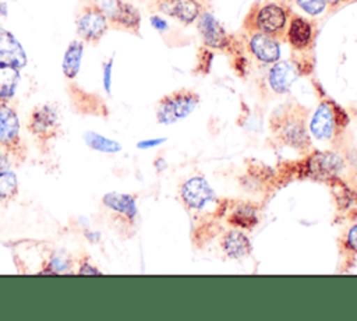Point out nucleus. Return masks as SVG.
Masks as SVG:
<instances>
[{
	"instance_id": "obj_1",
	"label": "nucleus",
	"mask_w": 357,
	"mask_h": 321,
	"mask_svg": "<svg viewBox=\"0 0 357 321\" xmlns=\"http://www.w3.org/2000/svg\"><path fill=\"white\" fill-rule=\"evenodd\" d=\"M290 15L291 11L283 1H257L251 6L243 27L247 32H261L278 40H283Z\"/></svg>"
},
{
	"instance_id": "obj_2",
	"label": "nucleus",
	"mask_w": 357,
	"mask_h": 321,
	"mask_svg": "<svg viewBox=\"0 0 357 321\" xmlns=\"http://www.w3.org/2000/svg\"><path fill=\"white\" fill-rule=\"evenodd\" d=\"M307 113L308 112L303 106L289 103L272 114L271 127L283 144L296 149H305L310 147V138L305 128Z\"/></svg>"
},
{
	"instance_id": "obj_3",
	"label": "nucleus",
	"mask_w": 357,
	"mask_h": 321,
	"mask_svg": "<svg viewBox=\"0 0 357 321\" xmlns=\"http://www.w3.org/2000/svg\"><path fill=\"white\" fill-rule=\"evenodd\" d=\"M0 149L15 165L24 163L28 155L18 113L10 102H0Z\"/></svg>"
},
{
	"instance_id": "obj_4",
	"label": "nucleus",
	"mask_w": 357,
	"mask_h": 321,
	"mask_svg": "<svg viewBox=\"0 0 357 321\" xmlns=\"http://www.w3.org/2000/svg\"><path fill=\"white\" fill-rule=\"evenodd\" d=\"M75 33L85 45H98L110 29L99 0H81L75 13Z\"/></svg>"
},
{
	"instance_id": "obj_5",
	"label": "nucleus",
	"mask_w": 357,
	"mask_h": 321,
	"mask_svg": "<svg viewBox=\"0 0 357 321\" xmlns=\"http://www.w3.org/2000/svg\"><path fill=\"white\" fill-rule=\"evenodd\" d=\"M26 130L39 147L46 148L61 134V120L59 110L50 103L36 105L29 113Z\"/></svg>"
},
{
	"instance_id": "obj_6",
	"label": "nucleus",
	"mask_w": 357,
	"mask_h": 321,
	"mask_svg": "<svg viewBox=\"0 0 357 321\" xmlns=\"http://www.w3.org/2000/svg\"><path fill=\"white\" fill-rule=\"evenodd\" d=\"M199 103V95L188 88L176 89L159 99L156 120L160 124H173L191 114Z\"/></svg>"
},
{
	"instance_id": "obj_7",
	"label": "nucleus",
	"mask_w": 357,
	"mask_h": 321,
	"mask_svg": "<svg viewBox=\"0 0 357 321\" xmlns=\"http://www.w3.org/2000/svg\"><path fill=\"white\" fill-rule=\"evenodd\" d=\"M347 114L339 105L325 99L318 105L310 121V131L317 140H332L337 130L347 124Z\"/></svg>"
},
{
	"instance_id": "obj_8",
	"label": "nucleus",
	"mask_w": 357,
	"mask_h": 321,
	"mask_svg": "<svg viewBox=\"0 0 357 321\" xmlns=\"http://www.w3.org/2000/svg\"><path fill=\"white\" fill-rule=\"evenodd\" d=\"M110 28L139 35L141 14L138 8L124 0H99Z\"/></svg>"
},
{
	"instance_id": "obj_9",
	"label": "nucleus",
	"mask_w": 357,
	"mask_h": 321,
	"mask_svg": "<svg viewBox=\"0 0 357 321\" xmlns=\"http://www.w3.org/2000/svg\"><path fill=\"white\" fill-rule=\"evenodd\" d=\"M149 10L177 20L183 25L195 22L204 10L202 0H151Z\"/></svg>"
},
{
	"instance_id": "obj_10",
	"label": "nucleus",
	"mask_w": 357,
	"mask_h": 321,
	"mask_svg": "<svg viewBox=\"0 0 357 321\" xmlns=\"http://www.w3.org/2000/svg\"><path fill=\"white\" fill-rule=\"evenodd\" d=\"M102 205L112 212L113 221H119L127 226L135 223L138 215V207L135 195L128 193L109 191L102 195Z\"/></svg>"
},
{
	"instance_id": "obj_11",
	"label": "nucleus",
	"mask_w": 357,
	"mask_h": 321,
	"mask_svg": "<svg viewBox=\"0 0 357 321\" xmlns=\"http://www.w3.org/2000/svg\"><path fill=\"white\" fill-rule=\"evenodd\" d=\"M197 28L201 35V39L206 47L225 50L230 46V38L226 33L222 24L215 18L208 10H202L197 20Z\"/></svg>"
},
{
	"instance_id": "obj_12",
	"label": "nucleus",
	"mask_w": 357,
	"mask_h": 321,
	"mask_svg": "<svg viewBox=\"0 0 357 321\" xmlns=\"http://www.w3.org/2000/svg\"><path fill=\"white\" fill-rule=\"evenodd\" d=\"M180 195L183 202L191 209H202L216 198L215 191L202 176H194L184 181Z\"/></svg>"
},
{
	"instance_id": "obj_13",
	"label": "nucleus",
	"mask_w": 357,
	"mask_h": 321,
	"mask_svg": "<svg viewBox=\"0 0 357 321\" xmlns=\"http://www.w3.org/2000/svg\"><path fill=\"white\" fill-rule=\"evenodd\" d=\"M300 71L301 68L298 64L291 63L289 60L286 61L278 60L276 63L272 64V67L268 71V85L278 95L287 94L291 85L298 78Z\"/></svg>"
},
{
	"instance_id": "obj_14",
	"label": "nucleus",
	"mask_w": 357,
	"mask_h": 321,
	"mask_svg": "<svg viewBox=\"0 0 357 321\" xmlns=\"http://www.w3.org/2000/svg\"><path fill=\"white\" fill-rule=\"evenodd\" d=\"M314 36L315 28L310 20L297 14L290 15L284 39L294 50H307L312 45Z\"/></svg>"
},
{
	"instance_id": "obj_15",
	"label": "nucleus",
	"mask_w": 357,
	"mask_h": 321,
	"mask_svg": "<svg viewBox=\"0 0 357 321\" xmlns=\"http://www.w3.org/2000/svg\"><path fill=\"white\" fill-rule=\"evenodd\" d=\"M247 46L250 53L262 64H273L280 59V46L279 40L261 33V32H248Z\"/></svg>"
},
{
	"instance_id": "obj_16",
	"label": "nucleus",
	"mask_w": 357,
	"mask_h": 321,
	"mask_svg": "<svg viewBox=\"0 0 357 321\" xmlns=\"http://www.w3.org/2000/svg\"><path fill=\"white\" fill-rule=\"evenodd\" d=\"M68 95L75 112L91 116H107V106L98 95L88 92L75 84L68 85Z\"/></svg>"
},
{
	"instance_id": "obj_17",
	"label": "nucleus",
	"mask_w": 357,
	"mask_h": 321,
	"mask_svg": "<svg viewBox=\"0 0 357 321\" xmlns=\"http://www.w3.org/2000/svg\"><path fill=\"white\" fill-rule=\"evenodd\" d=\"M26 63L28 57L24 46L14 36V33L0 27V64H7L22 70Z\"/></svg>"
},
{
	"instance_id": "obj_18",
	"label": "nucleus",
	"mask_w": 357,
	"mask_h": 321,
	"mask_svg": "<svg viewBox=\"0 0 357 321\" xmlns=\"http://www.w3.org/2000/svg\"><path fill=\"white\" fill-rule=\"evenodd\" d=\"M84 49H85V43L77 38V39H73L64 50L63 60H61V71H63V75L70 81L75 80L81 70Z\"/></svg>"
},
{
	"instance_id": "obj_19",
	"label": "nucleus",
	"mask_w": 357,
	"mask_h": 321,
	"mask_svg": "<svg viewBox=\"0 0 357 321\" xmlns=\"http://www.w3.org/2000/svg\"><path fill=\"white\" fill-rule=\"evenodd\" d=\"M223 253L229 258L240 260L251 253V241L245 233L240 230H229L223 234L220 241Z\"/></svg>"
},
{
	"instance_id": "obj_20",
	"label": "nucleus",
	"mask_w": 357,
	"mask_h": 321,
	"mask_svg": "<svg viewBox=\"0 0 357 321\" xmlns=\"http://www.w3.org/2000/svg\"><path fill=\"white\" fill-rule=\"evenodd\" d=\"M21 70L13 66L0 64V102H10L18 88Z\"/></svg>"
},
{
	"instance_id": "obj_21",
	"label": "nucleus",
	"mask_w": 357,
	"mask_h": 321,
	"mask_svg": "<svg viewBox=\"0 0 357 321\" xmlns=\"http://www.w3.org/2000/svg\"><path fill=\"white\" fill-rule=\"evenodd\" d=\"M74 261L66 253H52L45 262L42 264V269L38 271L39 275H66L73 274Z\"/></svg>"
},
{
	"instance_id": "obj_22",
	"label": "nucleus",
	"mask_w": 357,
	"mask_h": 321,
	"mask_svg": "<svg viewBox=\"0 0 357 321\" xmlns=\"http://www.w3.org/2000/svg\"><path fill=\"white\" fill-rule=\"evenodd\" d=\"M84 142L89 149L100 154H117L123 149L119 141L112 140L92 130H88L84 133Z\"/></svg>"
},
{
	"instance_id": "obj_23",
	"label": "nucleus",
	"mask_w": 357,
	"mask_h": 321,
	"mask_svg": "<svg viewBox=\"0 0 357 321\" xmlns=\"http://www.w3.org/2000/svg\"><path fill=\"white\" fill-rule=\"evenodd\" d=\"M20 193V183L15 172L8 167L0 172V204L14 200Z\"/></svg>"
},
{
	"instance_id": "obj_24",
	"label": "nucleus",
	"mask_w": 357,
	"mask_h": 321,
	"mask_svg": "<svg viewBox=\"0 0 357 321\" xmlns=\"http://www.w3.org/2000/svg\"><path fill=\"white\" fill-rule=\"evenodd\" d=\"M229 222L243 229H251L254 227V225H257L258 218L254 208H251L250 205H241L229 215Z\"/></svg>"
},
{
	"instance_id": "obj_25",
	"label": "nucleus",
	"mask_w": 357,
	"mask_h": 321,
	"mask_svg": "<svg viewBox=\"0 0 357 321\" xmlns=\"http://www.w3.org/2000/svg\"><path fill=\"white\" fill-rule=\"evenodd\" d=\"M293 1L300 10H303L305 14L311 17L319 15L328 8L326 0H293Z\"/></svg>"
},
{
	"instance_id": "obj_26",
	"label": "nucleus",
	"mask_w": 357,
	"mask_h": 321,
	"mask_svg": "<svg viewBox=\"0 0 357 321\" xmlns=\"http://www.w3.org/2000/svg\"><path fill=\"white\" fill-rule=\"evenodd\" d=\"M75 274L78 275H100L102 269L98 268V265L91 260L89 255L82 254L77 260V271Z\"/></svg>"
},
{
	"instance_id": "obj_27",
	"label": "nucleus",
	"mask_w": 357,
	"mask_h": 321,
	"mask_svg": "<svg viewBox=\"0 0 357 321\" xmlns=\"http://www.w3.org/2000/svg\"><path fill=\"white\" fill-rule=\"evenodd\" d=\"M112 71H113V57L107 59L103 63L102 67V81H103V89L106 91V94L110 95L112 92Z\"/></svg>"
},
{
	"instance_id": "obj_28",
	"label": "nucleus",
	"mask_w": 357,
	"mask_h": 321,
	"mask_svg": "<svg viewBox=\"0 0 357 321\" xmlns=\"http://www.w3.org/2000/svg\"><path fill=\"white\" fill-rule=\"evenodd\" d=\"M344 246L353 253H357V225L349 229V232L344 236Z\"/></svg>"
},
{
	"instance_id": "obj_29",
	"label": "nucleus",
	"mask_w": 357,
	"mask_h": 321,
	"mask_svg": "<svg viewBox=\"0 0 357 321\" xmlns=\"http://www.w3.org/2000/svg\"><path fill=\"white\" fill-rule=\"evenodd\" d=\"M149 21H151V25H152L156 31H159V32H165V31H167V28H169L166 20L162 18L160 15L153 14V15H151Z\"/></svg>"
},
{
	"instance_id": "obj_30",
	"label": "nucleus",
	"mask_w": 357,
	"mask_h": 321,
	"mask_svg": "<svg viewBox=\"0 0 357 321\" xmlns=\"http://www.w3.org/2000/svg\"><path fill=\"white\" fill-rule=\"evenodd\" d=\"M163 141H166V138H152V140H144V141H139L137 144V148L139 149H148V148H153V147H158L160 145Z\"/></svg>"
},
{
	"instance_id": "obj_31",
	"label": "nucleus",
	"mask_w": 357,
	"mask_h": 321,
	"mask_svg": "<svg viewBox=\"0 0 357 321\" xmlns=\"http://www.w3.org/2000/svg\"><path fill=\"white\" fill-rule=\"evenodd\" d=\"M350 1H356V0H326V4H328L329 11H336L337 8H340L342 6H344Z\"/></svg>"
},
{
	"instance_id": "obj_32",
	"label": "nucleus",
	"mask_w": 357,
	"mask_h": 321,
	"mask_svg": "<svg viewBox=\"0 0 357 321\" xmlns=\"http://www.w3.org/2000/svg\"><path fill=\"white\" fill-rule=\"evenodd\" d=\"M11 167V160L10 158L0 149V172H3L4 169Z\"/></svg>"
},
{
	"instance_id": "obj_33",
	"label": "nucleus",
	"mask_w": 357,
	"mask_h": 321,
	"mask_svg": "<svg viewBox=\"0 0 357 321\" xmlns=\"http://www.w3.org/2000/svg\"><path fill=\"white\" fill-rule=\"evenodd\" d=\"M356 1H357V0H356Z\"/></svg>"
},
{
	"instance_id": "obj_34",
	"label": "nucleus",
	"mask_w": 357,
	"mask_h": 321,
	"mask_svg": "<svg viewBox=\"0 0 357 321\" xmlns=\"http://www.w3.org/2000/svg\"><path fill=\"white\" fill-rule=\"evenodd\" d=\"M202 1H204V0H202Z\"/></svg>"
}]
</instances>
